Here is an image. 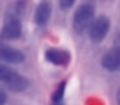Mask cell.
I'll return each instance as SVG.
<instances>
[{
	"instance_id": "cell-2",
	"label": "cell",
	"mask_w": 120,
	"mask_h": 105,
	"mask_svg": "<svg viewBox=\"0 0 120 105\" xmlns=\"http://www.w3.org/2000/svg\"><path fill=\"white\" fill-rule=\"evenodd\" d=\"M95 15V6L93 3H82L76 9L73 19V28L78 34H82L89 30Z\"/></svg>"
},
{
	"instance_id": "cell-12",
	"label": "cell",
	"mask_w": 120,
	"mask_h": 105,
	"mask_svg": "<svg viewBox=\"0 0 120 105\" xmlns=\"http://www.w3.org/2000/svg\"><path fill=\"white\" fill-rule=\"evenodd\" d=\"M115 46L120 48V31L116 34V36H115Z\"/></svg>"
},
{
	"instance_id": "cell-11",
	"label": "cell",
	"mask_w": 120,
	"mask_h": 105,
	"mask_svg": "<svg viewBox=\"0 0 120 105\" xmlns=\"http://www.w3.org/2000/svg\"><path fill=\"white\" fill-rule=\"evenodd\" d=\"M8 100V95L5 93V90L3 88H0V105H5Z\"/></svg>"
},
{
	"instance_id": "cell-4",
	"label": "cell",
	"mask_w": 120,
	"mask_h": 105,
	"mask_svg": "<svg viewBox=\"0 0 120 105\" xmlns=\"http://www.w3.org/2000/svg\"><path fill=\"white\" fill-rule=\"evenodd\" d=\"M22 34V24L18 18L10 16L4 22L1 30V38L5 40H15Z\"/></svg>"
},
{
	"instance_id": "cell-13",
	"label": "cell",
	"mask_w": 120,
	"mask_h": 105,
	"mask_svg": "<svg viewBox=\"0 0 120 105\" xmlns=\"http://www.w3.org/2000/svg\"><path fill=\"white\" fill-rule=\"evenodd\" d=\"M116 104L120 105V88L118 90V93H116Z\"/></svg>"
},
{
	"instance_id": "cell-7",
	"label": "cell",
	"mask_w": 120,
	"mask_h": 105,
	"mask_svg": "<svg viewBox=\"0 0 120 105\" xmlns=\"http://www.w3.org/2000/svg\"><path fill=\"white\" fill-rule=\"evenodd\" d=\"M45 59L48 63H51L56 66H66L71 60V55L64 49L50 48L45 51Z\"/></svg>"
},
{
	"instance_id": "cell-1",
	"label": "cell",
	"mask_w": 120,
	"mask_h": 105,
	"mask_svg": "<svg viewBox=\"0 0 120 105\" xmlns=\"http://www.w3.org/2000/svg\"><path fill=\"white\" fill-rule=\"evenodd\" d=\"M0 82L14 93H21L29 86V80L24 75L19 74L5 64H0Z\"/></svg>"
},
{
	"instance_id": "cell-5",
	"label": "cell",
	"mask_w": 120,
	"mask_h": 105,
	"mask_svg": "<svg viewBox=\"0 0 120 105\" xmlns=\"http://www.w3.org/2000/svg\"><path fill=\"white\" fill-rule=\"evenodd\" d=\"M101 66L108 71H120V48L114 46L105 52L101 58Z\"/></svg>"
},
{
	"instance_id": "cell-10",
	"label": "cell",
	"mask_w": 120,
	"mask_h": 105,
	"mask_svg": "<svg viewBox=\"0 0 120 105\" xmlns=\"http://www.w3.org/2000/svg\"><path fill=\"white\" fill-rule=\"evenodd\" d=\"M73 5H74V1H73V0H63V1L59 3V6L63 10H69Z\"/></svg>"
},
{
	"instance_id": "cell-6",
	"label": "cell",
	"mask_w": 120,
	"mask_h": 105,
	"mask_svg": "<svg viewBox=\"0 0 120 105\" xmlns=\"http://www.w3.org/2000/svg\"><path fill=\"white\" fill-rule=\"evenodd\" d=\"M0 60L6 64H21L25 60V54L10 45L0 44Z\"/></svg>"
},
{
	"instance_id": "cell-9",
	"label": "cell",
	"mask_w": 120,
	"mask_h": 105,
	"mask_svg": "<svg viewBox=\"0 0 120 105\" xmlns=\"http://www.w3.org/2000/svg\"><path fill=\"white\" fill-rule=\"evenodd\" d=\"M64 93H65V81H63L58 88H56L55 93L52 94V103L54 104H60L63 96H64Z\"/></svg>"
},
{
	"instance_id": "cell-3",
	"label": "cell",
	"mask_w": 120,
	"mask_h": 105,
	"mask_svg": "<svg viewBox=\"0 0 120 105\" xmlns=\"http://www.w3.org/2000/svg\"><path fill=\"white\" fill-rule=\"evenodd\" d=\"M109 30H110V20L106 16L96 18L88 30L90 40L94 43H101L106 38Z\"/></svg>"
},
{
	"instance_id": "cell-8",
	"label": "cell",
	"mask_w": 120,
	"mask_h": 105,
	"mask_svg": "<svg viewBox=\"0 0 120 105\" xmlns=\"http://www.w3.org/2000/svg\"><path fill=\"white\" fill-rule=\"evenodd\" d=\"M50 16H51V5L46 1L40 3L36 6L35 15H34V20H35L36 25L45 26L50 20Z\"/></svg>"
}]
</instances>
